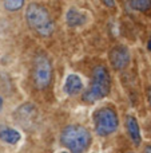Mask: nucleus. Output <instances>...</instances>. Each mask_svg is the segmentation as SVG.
I'll return each instance as SVG.
<instances>
[{
	"instance_id": "1",
	"label": "nucleus",
	"mask_w": 151,
	"mask_h": 153,
	"mask_svg": "<svg viewBox=\"0 0 151 153\" xmlns=\"http://www.w3.org/2000/svg\"><path fill=\"white\" fill-rule=\"evenodd\" d=\"M110 89H111L110 73L104 66H96L92 70L88 89L83 94V101L94 103L99 100H103L110 94Z\"/></svg>"
},
{
	"instance_id": "2",
	"label": "nucleus",
	"mask_w": 151,
	"mask_h": 153,
	"mask_svg": "<svg viewBox=\"0 0 151 153\" xmlns=\"http://www.w3.org/2000/svg\"><path fill=\"white\" fill-rule=\"evenodd\" d=\"M26 20L29 28L34 30L40 36H50L55 28L47 8L43 7L42 4H37V3H32L27 7Z\"/></svg>"
},
{
	"instance_id": "3",
	"label": "nucleus",
	"mask_w": 151,
	"mask_h": 153,
	"mask_svg": "<svg viewBox=\"0 0 151 153\" xmlns=\"http://www.w3.org/2000/svg\"><path fill=\"white\" fill-rule=\"evenodd\" d=\"M60 141L71 153H84L91 144V134L82 125H68L62 132Z\"/></svg>"
},
{
	"instance_id": "4",
	"label": "nucleus",
	"mask_w": 151,
	"mask_h": 153,
	"mask_svg": "<svg viewBox=\"0 0 151 153\" xmlns=\"http://www.w3.org/2000/svg\"><path fill=\"white\" fill-rule=\"evenodd\" d=\"M119 120L111 108H100L94 113V126H95L96 134L106 137L110 136L118 129Z\"/></svg>"
},
{
	"instance_id": "5",
	"label": "nucleus",
	"mask_w": 151,
	"mask_h": 153,
	"mask_svg": "<svg viewBox=\"0 0 151 153\" xmlns=\"http://www.w3.org/2000/svg\"><path fill=\"white\" fill-rule=\"evenodd\" d=\"M52 65L44 54H37L34 61V82L37 89L43 90L51 83Z\"/></svg>"
},
{
	"instance_id": "6",
	"label": "nucleus",
	"mask_w": 151,
	"mask_h": 153,
	"mask_svg": "<svg viewBox=\"0 0 151 153\" xmlns=\"http://www.w3.org/2000/svg\"><path fill=\"white\" fill-rule=\"evenodd\" d=\"M110 62L117 70H123L130 63V51L126 46H115L110 51Z\"/></svg>"
},
{
	"instance_id": "7",
	"label": "nucleus",
	"mask_w": 151,
	"mask_h": 153,
	"mask_svg": "<svg viewBox=\"0 0 151 153\" xmlns=\"http://www.w3.org/2000/svg\"><path fill=\"white\" fill-rule=\"evenodd\" d=\"M126 128H127V133L130 136L131 141L134 143V145H139L142 141L141 137V128L138 125L135 117L133 116H127L126 117Z\"/></svg>"
},
{
	"instance_id": "8",
	"label": "nucleus",
	"mask_w": 151,
	"mask_h": 153,
	"mask_svg": "<svg viewBox=\"0 0 151 153\" xmlns=\"http://www.w3.org/2000/svg\"><path fill=\"white\" fill-rule=\"evenodd\" d=\"M83 89V82L82 79L79 78V75L76 74H70L66 78V82H64L63 90L66 94L68 95H75Z\"/></svg>"
},
{
	"instance_id": "9",
	"label": "nucleus",
	"mask_w": 151,
	"mask_h": 153,
	"mask_svg": "<svg viewBox=\"0 0 151 153\" xmlns=\"http://www.w3.org/2000/svg\"><path fill=\"white\" fill-rule=\"evenodd\" d=\"M66 20L70 27H80L86 23L87 16L83 12H80L79 10H76V8H70L66 15Z\"/></svg>"
},
{
	"instance_id": "10",
	"label": "nucleus",
	"mask_w": 151,
	"mask_h": 153,
	"mask_svg": "<svg viewBox=\"0 0 151 153\" xmlns=\"http://www.w3.org/2000/svg\"><path fill=\"white\" fill-rule=\"evenodd\" d=\"M21 136L20 133L16 129H12V128L8 126H1L0 128V140L5 144H11V145H15L20 141Z\"/></svg>"
},
{
	"instance_id": "11",
	"label": "nucleus",
	"mask_w": 151,
	"mask_h": 153,
	"mask_svg": "<svg viewBox=\"0 0 151 153\" xmlns=\"http://www.w3.org/2000/svg\"><path fill=\"white\" fill-rule=\"evenodd\" d=\"M35 114V108L32 105H23L21 108L18 109L16 118L19 124H26L27 121H32Z\"/></svg>"
},
{
	"instance_id": "12",
	"label": "nucleus",
	"mask_w": 151,
	"mask_h": 153,
	"mask_svg": "<svg viewBox=\"0 0 151 153\" xmlns=\"http://www.w3.org/2000/svg\"><path fill=\"white\" fill-rule=\"evenodd\" d=\"M130 5L135 11H141V12H146L151 8V0H128Z\"/></svg>"
},
{
	"instance_id": "13",
	"label": "nucleus",
	"mask_w": 151,
	"mask_h": 153,
	"mask_svg": "<svg viewBox=\"0 0 151 153\" xmlns=\"http://www.w3.org/2000/svg\"><path fill=\"white\" fill-rule=\"evenodd\" d=\"M3 3H4L5 10L13 12V11H19L23 7L24 0H3Z\"/></svg>"
},
{
	"instance_id": "14",
	"label": "nucleus",
	"mask_w": 151,
	"mask_h": 153,
	"mask_svg": "<svg viewBox=\"0 0 151 153\" xmlns=\"http://www.w3.org/2000/svg\"><path fill=\"white\" fill-rule=\"evenodd\" d=\"M103 1V4L106 5V7H110V8H112L115 5V1L114 0H102Z\"/></svg>"
},
{
	"instance_id": "15",
	"label": "nucleus",
	"mask_w": 151,
	"mask_h": 153,
	"mask_svg": "<svg viewBox=\"0 0 151 153\" xmlns=\"http://www.w3.org/2000/svg\"><path fill=\"white\" fill-rule=\"evenodd\" d=\"M143 153H151V145H147L146 148H144V151Z\"/></svg>"
},
{
	"instance_id": "16",
	"label": "nucleus",
	"mask_w": 151,
	"mask_h": 153,
	"mask_svg": "<svg viewBox=\"0 0 151 153\" xmlns=\"http://www.w3.org/2000/svg\"><path fill=\"white\" fill-rule=\"evenodd\" d=\"M147 48H149V51H151V35H150V39H149V43H147Z\"/></svg>"
},
{
	"instance_id": "17",
	"label": "nucleus",
	"mask_w": 151,
	"mask_h": 153,
	"mask_svg": "<svg viewBox=\"0 0 151 153\" xmlns=\"http://www.w3.org/2000/svg\"><path fill=\"white\" fill-rule=\"evenodd\" d=\"M149 102H150V106H151V89L149 90Z\"/></svg>"
},
{
	"instance_id": "18",
	"label": "nucleus",
	"mask_w": 151,
	"mask_h": 153,
	"mask_svg": "<svg viewBox=\"0 0 151 153\" xmlns=\"http://www.w3.org/2000/svg\"><path fill=\"white\" fill-rule=\"evenodd\" d=\"M1 108H3V98L0 97V109H1Z\"/></svg>"
},
{
	"instance_id": "19",
	"label": "nucleus",
	"mask_w": 151,
	"mask_h": 153,
	"mask_svg": "<svg viewBox=\"0 0 151 153\" xmlns=\"http://www.w3.org/2000/svg\"><path fill=\"white\" fill-rule=\"evenodd\" d=\"M62 153H67V152H62Z\"/></svg>"
},
{
	"instance_id": "20",
	"label": "nucleus",
	"mask_w": 151,
	"mask_h": 153,
	"mask_svg": "<svg viewBox=\"0 0 151 153\" xmlns=\"http://www.w3.org/2000/svg\"><path fill=\"white\" fill-rule=\"evenodd\" d=\"M128 153H133V152H128Z\"/></svg>"
}]
</instances>
